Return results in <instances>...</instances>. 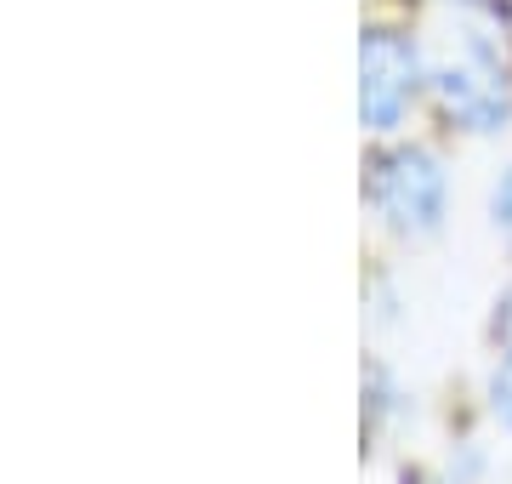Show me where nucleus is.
Segmentation results:
<instances>
[{
    "label": "nucleus",
    "instance_id": "obj_1",
    "mask_svg": "<svg viewBox=\"0 0 512 484\" xmlns=\"http://www.w3.org/2000/svg\"><path fill=\"white\" fill-rule=\"evenodd\" d=\"M370 200L393 228H433L439 223V205H444V171L433 154L404 149L393 160L376 166L370 177Z\"/></svg>",
    "mask_w": 512,
    "mask_h": 484
},
{
    "label": "nucleus",
    "instance_id": "obj_2",
    "mask_svg": "<svg viewBox=\"0 0 512 484\" xmlns=\"http://www.w3.org/2000/svg\"><path fill=\"white\" fill-rule=\"evenodd\" d=\"M490 405H495V416L512 428V354L495 365V382H490Z\"/></svg>",
    "mask_w": 512,
    "mask_h": 484
},
{
    "label": "nucleus",
    "instance_id": "obj_3",
    "mask_svg": "<svg viewBox=\"0 0 512 484\" xmlns=\"http://www.w3.org/2000/svg\"><path fill=\"white\" fill-rule=\"evenodd\" d=\"M495 217H501V223L512 228V171H507V183L495 188Z\"/></svg>",
    "mask_w": 512,
    "mask_h": 484
}]
</instances>
